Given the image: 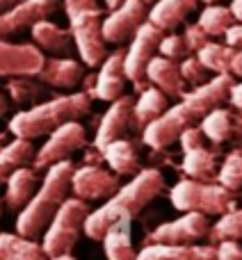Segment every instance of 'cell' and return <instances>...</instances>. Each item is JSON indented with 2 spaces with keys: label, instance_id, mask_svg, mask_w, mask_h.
Here are the masks:
<instances>
[{
  "label": "cell",
  "instance_id": "6da1fadb",
  "mask_svg": "<svg viewBox=\"0 0 242 260\" xmlns=\"http://www.w3.org/2000/svg\"><path fill=\"white\" fill-rule=\"evenodd\" d=\"M233 82L235 80L231 73H222V76H215L203 85L185 91L178 105L167 108L156 121H151L142 130V142L153 151H162L174 142H178L183 130L201 121L210 110L220 108L224 101H229V89Z\"/></svg>",
  "mask_w": 242,
  "mask_h": 260
},
{
  "label": "cell",
  "instance_id": "7a4b0ae2",
  "mask_svg": "<svg viewBox=\"0 0 242 260\" xmlns=\"http://www.w3.org/2000/svg\"><path fill=\"white\" fill-rule=\"evenodd\" d=\"M165 192V176L158 169H139L126 185H121L117 194L108 199L101 208L89 212L82 226V233L89 240H103L105 231L119 219H135L153 199Z\"/></svg>",
  "mask_w": 242,
  "mask_h": 260
},
{
  "label": "cell",
  "instance_id": "3957f363",
  "mask_svg": "<svg viewBox=\"0 0 242 260\" xmlns=\"http://www.w3.org/2000/svg\"><path fill=\"white\" fill-rule=\"evenodd\" d=\"M73 171H76V167H73L71 160H64V162H57V165L48 167L44 180H41L39 187H37L35 197L18 212V219H16L18 235L32 238V240L44 235L50 219L55 217V212H57L59 206L69 199Z\"/></svg>",
  "mask_w": 242,
  "mask_h": 260
},
{
  "label": "cell",
  "instance_id": "277c9868",
  "mask_svg": "<svg viewBox=\"0 0 242 260\" xmlns=\"http://www.w3.org/2000/svg\"><path fill=\"white\" fill-rule=\"evenodd\" d=\"M92 96L85 91H73V94L55 96L46 103H37L27 110L16 112L9 119V133L21 139H39L50 135L53 130L69 121H78L80 117L89 114Z\"/></svg>",
  "mask_w": 242,
  "mask_h": 260
},
{
  "label": "cell",
  "instance_id": "5b68a950",
  "mask_svg": "<svg viewBox=\"0 0 242 260\" xmlns=\"http://www.w3.org/2000/svg\"><path fill=\"white\" fill-rule=\"evenodd\" d=\"M64 12L82 64L101 67V62L108 57V44L101 32L103 9L96 5V0H64Z\"/></svg>",
  "mask_w": 242,
  "mask_h": 260
},
{
  "label": "cell",
  "instance_id": "8992f818",
  "mask_svg": "<svg viewBox=\"0 0 242 260\" xmlns=\"http://www.w3.org/2000/svg\"><path fill=\"white\" fill-rule=\"evenodd\" d=\"M169 201L178 212H203L210 217L233 210L235 194L213 180L203 183V180L183 178L169 189Z\"/></svg>",
  "mask_w": 242,
  "mask_h": 260
},
{
  "label": "cell",
  "instance_id": "52a82bcc",
  "mask_svg": "<svg viewBox=\"0 0 242 260\" xmlns=\"http://www.w3.org/2000/svg\"><path fill=\"white\" fill-rule=\"evenodd\" d=\"M87 215H89L87 201H82L78 197H69L59 206V210L55 212V217L50 219L48 229L44 231L41 247H44L46 256L53 258L59 256V253H71L82 233Z\"/></svg>",
  "mask_w": 242,
  "mask_h": 260
},
{
  "label": "cell",
  "instance_id": "ba28073f",
  "mask_svg": "<svg viewBox=\"0 0 242 260\" xmlns=\"http://www.w3.org/2000/svg\"><path fill=\"white\" fill-rule=\"evenodd\" d=\"M162 37H165V32L153 25L151 21H146L139 25V30L130 39V46L124 55V73H126V80L133 82V87L137 91L148 87L146 67L158 55V44H160Z\"/></svg>",
  "mask_w": 242,
  "mask_h": 260
},
{
  "label": "cell",
  "instance_id": "9c48e42d",
  "mask_svg": "<svg viewBox=\"0 0 242 260\" xmlns=\"http://www.w3.org/2000/svg\"><path fill=\"white\" fill-rule=\"evenodd\" d=\"M87 146V130L80 121H69L64 126H59L57 130L48 135V139L44 142V146L39 151H35L32 157V167L37 171L48 169V167L64 162L73 155L76 151Z\"/></svg>",
  "mask_w": 242,
  "mask_h": 260
},
{
  "label": "cell",
  "instance_id": "30bf717a",
  "mask_svg": "<svg viewBox=\"0 0 242 260\" xmlns=\"http://www.w3.org/2000/svg\"><path fill=\"white\" fill-rule=\"evenodd\" d=\"M203 139L206 137H203L201 128L190 126L188 130H183V135L178 137L180 148H183L180 171L185 174V178L210 183L217 176V153L213 148H206Z\"/></svg>",
  "mask_w": 242,
  "mask_h": 260
},
{
  "label": "cell",
  "instance_id": "8fae6325",
  "mask_svg": "<svg viewBox=\"0 0 242 260\" xmlns=\"http://www.w3.org/2000/svg\"><path fill=\"white\" fill-rule=\"evenodd\" d=\"M208 217L203 212H183L180 217L156 226L146 235L144 244H194L208 238Z\"/></svg>",
  "mask_w": 242,
  "mask_h": 260
},
{
  "label": "cell",
  "instance_id": "7c38bea8",
  "mask_svg": "<svg viewBox=\"0 0 242 260\" xmlns=\"http://www.w3.org/2000/svg\"><path fill=\"white\" fill-rule=\"evenodd\" d=\"M148 21V9L142 0H124L114 9H110V14L103 18V32L105 44L121 46L126 41L133 39V35L139 30L142 23Z\"/></svg>",
  "mask_w": 242,
  "mask_h": 260
},
{
  "label": "cell",
  "instance_id": "4fadbf2b",
  "mask_svg": "<svg viewBox=\"0 0 242 260\" xmlns=\"http://www.w3.org/2000/svg\"><path fill=\"white\" fill-rule=\"evenodd\" d=\"M121 187V176L112 169H103L101 165H82L73 171L71 192L82 201H108Z\"/></svg>",
  "mask_w": 242,
  "mask_h": 260
},
{
  "label": "cell",
  "instance_id": "5bb4252c",
  "mask_svg": "<svg viewBox=\"0 0 242 260\" xmlns=\"http://www.w3.org/2000/svg\"><path fill=\"white\" fill-rule=\"evenodd\" d=\"M59 7V0H21L0 14V39H7L27 30L35 23L53 16Z\"/></svg>",
  "mask_w": 242,
  "mask_h": 260
},
{
  "label": "cell",
  "instance_id": "9a60e30c",
  "mask_svg": "<svg viewBox=\"0 0 242 260\" xmlns=\"http://www.w3.org/2000/svg\"><path fill=\"white\" fill-rule=\"evenodd\" d=\"M44 62V53L35 44H12L7 39H0V78H37Z\"/></svg>",
  "mask_w": 242,
  "mask_h": 260
},
{
  "label": "cell",
  "instance_id": "2e32d148",
  "mask_svg": "<svg viewBox=\"0 0 242 260\" xmlns=\"http://www.w3.org/2000/svg\"><path fill=\"white\" fill-rule=\"evenodd\" d=\"M133 105H135V101L126 94L110 103L108 112L103 114L99 128H96L94 146L99 151L103 146H108L110 142H114V139L126 137L128 130H133Z\"/></svg>",
  "mask_w": 242,
  "mask_h": 260
},
{
  "label": "cell",
  "instance_id": "e0dca14e",
  "mask_svg": "<svg viewBox=\"0 0 242 260\" xmlns=\"http://www.w3.org/2000/svg\"><path fill=\"white\" fill-rule=\"evenodd\" d=\"M124 55L126 50H114L101 62L99 73L94 76V89L92 99L112 103L124 96L126 89V73H124Z\"/></svg>",
  "mask_w": 242,
  "mask_h": 260
},
{
  "label": "cell",
  "instance_id": "ac0fdd59",
  "mask_svg": "<svg viewBox=\"0 0 242 260\" xmlns=\"http://www.w3.org/2000/svg\"><path fill=\"white\" fill-rule=\"evenodd\" d=\"M37 78L41 85L55 87V89H76L85 80V69L73 57H46Z\"/></svg>",
  "mask_w": 242,
  "mask_h": 260
},
{
  "label": "cell",
  "instance_id": "d6986e66",
  "mask_svg": "<svg viewBox=\"0 0 242 260\" xmlns=\"http://www.w3.org/2000/svg\"><path fill=\"white\" fill-rule=\"evenodd\" d=\"M137 260H217L215 244H144Z\"/></svg>",
  "mask_w": 242,
  "mask_h": 260
},
{
  "label": "cell",
  "instance_id": "ffe728a7",
  "mask_svg": "<svg viewBox=\"0 0 242 260\" xmlns=\"http://www.w3.org/2000/svg\"><path fill=\"white\" fill-rule=\"evenodd\" d=\"M146 80L148 85L158 87L165 96L169 99H183V94L188 91L183 76H180V67L171 59L156 55L146 67Z\"/></svg>",
  "mask_w": 242,
  "mask_h": 260
},
{
  "label": "cell",
  "instance_id": "44dd1931",
  "mask_svg": "<svg viewBox=\"0 0 242 260\" xmlns=\"http://www.w3.org/2000/svg\"><path fill=\"white\" fill-rule=\"evenodd\" d=\"M30 32L37 48L46 50V53H53L55 57H69L73 53V48H76L71 30L69 27H59L57 23L48 21V18L35 23L30 27Z\"/></svg>",
  "mask_w": 242,
  "mask_h": 260
},
{
  "label": "cell",
  "instance_id": "7402d4cb",
  "mask_svg": "<svg viewBox=\"0 0 242 260\" xmlns=\"http://www.w3.org/2000/svg\"><path fill=\"white\" fill-rule=\"evenodd\" d=\"M37 187H39V176H37L35 167H18L5 183V199L3 203L14 212H21L23 208L30 203V199L35 197Z\"/></svg>",
  "mask_w": 242,
  "mask_h": 260
},
{
  "label": "cell",
  "instance_id": "603a6c76",
  "mask_svg": "<svg viewBox=\"0 0 242 260\" xmlns=\"http://www.w3.org/2000/svg\"><path fill=\"white\" fill-rule=\"evenodd\" d=\"M133 219H119L105 231L103 251L108 260H137V251L133 247Z\"/></svg>",
  "mask_w": 242,
  "mask_h": 260
},
{
  "label": "cell",
  "instance_id": "cb8c5ba5",
  "mask_svg": "<svg viewBox=\"0 0 242 260\" xmlns=\"http://www.w3.org/2000/svg\"><path fill=\"white\" fill-rule=\"evenodd\" d=\"M169 108V96H165L158 87L148 85L139 91L137 101L133 105V130L142 133L151 121H156L165 110Z\"/></svg>",
  "mask_w": 242,
  "mask_h": 260
},
{
  "label": "cell",
  "instance_id": "d4e9b609",
  "mask_svg": "<svg viewBox=\"0 0 242 260\" xmlns=\"http://www.w3.org/2000/svg\"><path fill=\"white\" fill-rule=\"evenodd\" d=\"M101 153H103V162H108V167L117 176H135L139 169H142L137 148H135V144L126 137L110 142L108 146L101 148Z\"/></svg>",
  "mask_w": 242,
  "mask_h": 260
},
{
  "label": "cell",
  "instance_id": "484cf974",
  "mask_svg": "<svg viewBox=\"0 0 242 260\" xmlns=\"http://www.w3.org/2000/svg\"><path fill=\"white\" fill-rule=\"evenodd\" d=\"M199 0H158L153 7L148 9V21L162 32L174 30L197 9Z\"/></svg>",
  "mask_w": 242,
  "mask_h": 260
},
{
  "label": "cell",
  "instance_id": "4316f807",
  "mask_svg": "<svg viewBox=\"0 0 242 260\" xmlns=\"http://www.w3.org/2000/svg\"><path fill=\"white\" fill-rule=\"evenodd\" d=\"M0 260H48L37 240L18 233H0Z\"/></svg>",
  "mask_w": 242,
  "mask_h": 260
},
{
  "label": "cell",
  "instance_id": "83f0119b",
  "mask_svg": "<svg viewBox=\"0 0 242 260\" xmlns=\"http://www.w3.org/2000/svg\"><path fill=\"white\" fill-rule=\"evenodd\" d=\"M35 157V146L30 139L14 137L12 142H7L0 148V185L7 183V178L18 169L25 167L27 162H32Z\"/></svg>",
  "mask_w": 242,
  "mask_h": 260
},
{
  "label": "cell",
  "instance_id": "f1b7e54d",
  "mask_svg": "<svg viewBox=\"0 0 242 260\" xmlns=\"http://www.w3.org/2000/svg\"><path fill=\"white\" fill-rule=\"evenodd\" d=\"M199 128H201L203 137L210 139L213 144H224L233 137V114L220 105V108L210 110L201 119V126Z\"/></svg>",
  "mask_w": 242,
  "mask_h": 260
},
{
  "label": "cell",
  "instance_id": "f546056e",
  "mask_svg": "<svg viewBox=\"0 0 242 260\" xmlns=\"http://www.w3.org/2000/svg\"><path fill=\"white\" fill-rule=\"evenodd\" d=\"M233 46L229 44H215V41H208L203 48L197 50V57L201 59V64L215 76H222V73H231V62H233L235 55Z\"/></svg>",
  "mask_w": 242,
  "mask_h": 260
},
{
  "label": "cell",
  "instance_id": "4dcf8cb0",
  "mask_svg": "<svg viewBox=\"0 0 242 260\" xmlns=\"http://www.w3.org/2000/svg\"><path fill=\"white\" fill-rule=\"evenodd\" d=\"M197 23L208 37H224L226 32L235 25V18L229 7L215 3V5H208V7L199 14Z\"/></svg>",
  "mask_w": 242,
  "mask_h": 260
},
{
  "label": "cell",
  "instance_id": "1f68e13d",
  "mask_svg": "<svg viewBox=\"0 0 242 260\" xmlns=\"http://www.w3.org/2000/svg\"><path fill=\"white\" fill-rule=\"evenodd\" d=\"M7 94L16 105H37V101L44 96L41 82L32 80V76H16L7 80Z\"/></svg>",
  "mask_w": 242,
  "mask_h": 260
},
{
  "label": "cell",
  "instance_id": "d6a6232c",
  "mask_svg": "<svg viewBox=\"0 0 242 260\" xmlns=\"http://www.w3.org/2000/svg\"><path fill=\"white\" fill-rule=\"evenodd\" d=\"M238 238H242V208L235 206L233 210L220 215V219L210 226L208 240H210V244H217L222 240H238Z\"/></svg>",
  "mask_w": 242,
  "mask_h": 260
},
{
  "label": "cell",
  "instance_id": "836d02e7",
  "mask_svg": "<svg viewBox=\"0 0 242 260\" xmlns=\"http://www.w3.org/2000/svg\"><path fill=\"white\" fill-rule=\"evenodd\" d=\"M217 183L226 187L229 192H240L242 189V146L233 148L229 155L224 157L220 171H217Z\"/></svg>",
  "mask_w": 242,
  "mask_h": 260
},
{
  "label": "cell",
  "instance_id": "e575fe53",
  "mask_svg": "<svg viewBox=\"0 0 242 260\" xmlns=\"http://www.w3.org/2000/svg\"><path fill=\"white\" fill-rule=\"evenodd\" d=\"M180 76H183L185 85H190L194 89V87L203 85V82H208V69L201 64V59L197 57V55H188L185 59H180Z\"/></svg>",
  "mask_w": 242,
  "mask_h": 260
},
{
  "label": "cell",
  "instance_id": "d590c367",
  "mask_svg": "<svg viewBox=\"0 0 242 260\" xmlns=\"http://www.w3.org/2000/svg\"><path fill=\"white\" fill-rule=\"evenodd\" d=\"M158 55L171 59V62H180L190 55L188 46H185V39L180 35H165L158 44Z\"/></svg>",
  "mask_w": 242,
  "mask_h": 260
},
{
  "label": "cell",
  "instance_id": "8d00e7d4",
  "mask_svg": "<svg viewBox=\"0 0 242 260\" xmlns=\"http://www.w3.org/2000/svg\"><path fill=\"white\" fill-rule=\"evenodd\" d=\"M183 39H185V46H188L190 53H197L199 48H203V46L210 41V37H208L206 32L199 27V23H194V25H188V27H185Z\"/></svg>",
  "mask_w": 242,
  "mask_h": 260
},
{
  "label": "cell",
  "instance_id": "74e56055",
  "mask_svg": "<svg viewBox=\"0 0 242 260\" xmlns=\"http://www.w3.org/2000/svg\"><path fill=\"white\" fill-rule=\"evenodd\" d=\"M217 260H242V247L238 240H222L215 244Z\"/></svg>",
  "mask_w": 242,
  "mask_h": 260
},
{
  "label": "cell",
  "instance_id": "f35d334b",
  "mask_svg": "<svg viewBox=\"0 0 242 260\" xmlns=\"http://www.w3.org/2000/svg\"><path fill=\"white\" fill-rule=\"evenodd\" d=\"M224 39H226V44L233 46V48H242V23H235L224 35Z\"/></svg>",
  "mask_w": 242,
  "mask_h": 260
},
{
  "label": "cell",
  "instance_id": "ab89813d",
  "mask_svg": "<svg viewBox=\"0 0 242 260\" xmlns=\"http://www.w3.org/2000/svg\"><path fill=\"white\" fill-rule=\"evenodd\" d=\"M229 103L242 112V82H233L229 89Z\"/></svg>",
  "mask_w": 242,
  "mask_h": 260
},
{
  "label": "cell",
  "instance_id": "60d3db41",
  "mask_svg": "<svg viewBox=\"0 0 242 260\" xmlns=\"http://www.w3.org/2000/svg\"><path fill=\"white\" fill-rule=\"evenodd\" d=\"M231 76L242 78V48H238L235 55H233V62H231Z\"/></svg>",
  "mask_w": 242,
  "mask_h": 260
},
{
  "label": "cell",
  "instance_id": "b9f144b4",
  "mask_svg": "<svg viewBox=\"0 0 242 260\" xmlns=\"http://www.w3.org/2000/svg\"><path fill=\"white\" fill-rule=\"evenodd\" d=\"M229 9H231V14H233L235 23H242V0H231Z\"/></svg>",
  "mask_w": 242,
  "mask_h": 260
},
{
  "label": "cell",
  "instance_id": "7bdbcfd3",
  "mask_svg": "<svg viewBox=\"0 0 242 260\" xmlns=\"http://www.w3.org/2000/svg\"><path fill=\"white\" fill-rule=\"evenodd\" d=\"M7 112H9V99L3 94V91H0V119H3Z\"/></svg>",
  "mask_w": 242,
  "mask_h": 260
},
{
  "label": "cell",
  "instance_id": "ee69618b",
  "mask_svg": "<svg viewBox=\"0 0 242 260\" xmlns=\"http://www.w3.org/2000/svg\"><path fill=\"white\" fill-rule=\"evenodd\" d=\"M233 135L238 139H242V112H240L238 119H233Z\"/></svg>",
  "mask_w": 242,
  "mask_h": 260
},
{
  "label": "cell",
  "instance_id": "f6af8a7d",
  "mask_svg": "<svg viewBox=\"0 0 242 260\" xmlns=\"http://www.w3.org/2000/svg\"><path fill=\"white\" fill-rule=\"evenodd\" d=\"M16 3H21V0H0V14H3L5 9H9L12 5H16Z\"/></svg>",
  "mask_w": 242,
  "mask_h": 260
},
{
  "label": "cell",
  "instance_id": "bcb514c9",
  "mask_svg": "<svg viewBox=\"0 0 242 260\" xmlns=\"http://www.w3.org/2000/svg\"><path fill=\"white\" fill-rule=\"evenodd\" d=\"M48 260H78L73 253H59V256H53V258H48Z\"/></svg>",
  "mask_w": 242,
  "mask_h": 260
},
{
  "label": "cell",
  "instance_id": "7dc6e473",
  "mask_svg": "<svg viewBox=\"0 0 242 260\" xmlns=\"http://www.w3.org/2000/svg\"><path fill=\"white\" fill-rule=\"evenodd\" d=\"M121 3H124V0H105V5H108L110 9H114V7H117V5H121Z\"/></svg>",
  "mask_w": 242,
  "mask_h": 260
},
{
  "label": "cell",
  "instance_id": "c3c4849f",
  "mask_svg": "<svg viewBox=\"0 0 242 260\" xmlns=\"http://www.w3.org/2000/svg\"><path fill=\"white\" fill-rule=\"evenodd\" d=\"M5 144H7V135H5V133H3V130H0V148H3V146H5Z\"/></svg>",
  "mask_w": 242,
  "mask_h": 260
},
{
  "label": "cell",
  "instance_id": "681fc988",
  "mask_svg": "<svg viewBox=\"0 0 242 260\" xmlns=\"http://www.w3.org/2000/svg\"><path fill=\"white\" fill-rule=\"evenodd\" d=\"M201 3H206V5H215V3H220V0H201Z\"/></svg>",
  "mask_w": 242,
  "mask_h": 260
},
{
  "label": "cell",
  "instance_id": "f907efd6",
  "mask_svg": "<svg viewBox=\"0 0 242 260\" xmlns=\"http://www.w3.org/2000/svg\"><path fill=\"white\" fill-rule=\"evenodd\" d=\"M144 5H153V3H158V0H142Z\"/></svg>",
  "mask_w": 242,
  "mask_h": 260
},
{
  "label": "cell",
  "instance_id": "816d5d0a",
  "mask_svg": "<svg viewBox=\"0 0 242 260\" xmlns=\"http://www.w3.org/2000/svg\"><path fill=\"white\" fill-rule=\"evenodd\" d=\"M0 217H3V199H0Z\"/></svg>",
  "mask_w": 242,
  "mask_h": 260
}]
</instances>
